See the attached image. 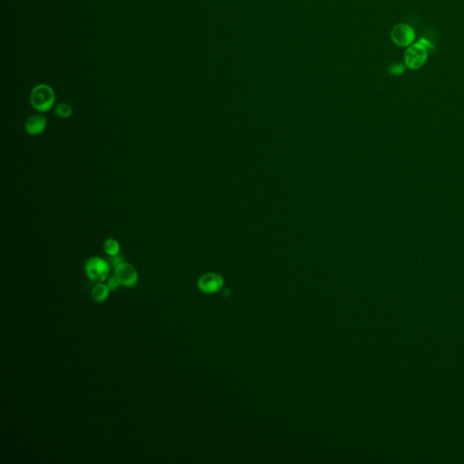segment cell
I'll use <instances>...</instances> for the list:
<instances>
[{
  "label": "cell",
  "mask_w": 464,
  "mask_h": 464,
  "mask_svg": "<svg viewBox=\"0 0 464 464\" xmlns=\"http://www.w3.org/2000/svg\"><path fill=\"white\" fill-rule=\"evenodd\" d=\"M30 104L39 113H47L53 108L55 95L53 88L46 84H38L30 92Z\"/></svg>",
  "instance_id": "obj_1"
},
{
  "label": "cell",
  "mask_w": 464,
  "mask_h": 464,
  "mask_svg": "<svg viewBox=\"0 0 464 464\" xmlns=\"http://www.w3.org/2000/svg\"><path fill=\"white\" fill-rule=\"evenodd\" d=\"M84 268L88 277L97 283L104 282L110 272L108 262L99 257H92L88 259Z\"/></svg>",
  "instance_id": "obj_2"
},
{
  "label": "cell",
  "mask_w": 464,
  "mask_h": 464,
  "mask_svg": "<svg viewBox=\"0 0 464 464\" xmlns=\"http://www.w3.org/2000/svg\"><path fill=\"white\" fill-rule=\"evenodd\" d=\"M428 59V49L422 42L411 45L405 54L406 67L416 70L424 66Z\"/></svg>",
  "instance_id": "obj_3"
},
{
  "label": "cell",
  "mask_w": 464,
  "mask_h": 464,
  "mask_svg": "<svg viewBox=\"0 0 464 464\" xmlns=\"http://www.w3.org/2000/svg\"><path fill=\"white\" fill-rule=\"evenodd\" d=\"M391 38L396 46L406 47L413 45L415 39L414 28L406 23L397 24L393 26L391 32Z\"/></svg>",
  "instance_id": "obj_4"
},
{
  "label": "cell",
  "mask_w": 464,
  "mask_h": 464,
  "mask_svg": "<svg viewBox=\"0 0 464 464\" xmlns=\"http://www.w3.org/2000/svg\"><path fill=\"white\" fill-rule=\"evenodd\" d=\"M114 276L120 284L127 288L134 287L138 281V273L136 269L133 265L126 262H122L114 268Z\"/></svg>",
  "instance_id": "obj_5"
},
{
  "label": "cell",
  "mask_w": 464,
  "mask_h": 464,
  "mask_svg": "<svg viewBox=\"0 0 464 464\" xmlns=\"http://www.w3.org/2000/svg\"><path fill=\"white\" fill-rule=\"evenodd\" d=\"M199 289H201L202 292L215 293L219 291L222 289L223 286V280L222 276L215 273H208L201 276L198 282Z\"/></svg>",
  "instance_id": "obj_6"
},
{
  "label": "cell",
  "mask_w": 464,
  "mask_h": 464,
  "mask_svg": "<svg viewBox=\"0 0 464 464\" xmlns=\"http://www.w3.org/2000/svg\"><path fill=\"white\" fill-rule=\"evenodd\" d=\"M47 126V119L43 114H33L26 119L25 131L31 136H37L43 134Z\"/></svg>",
  "instance_id": "obj_7"
},
{
  "label": "cell",
  "mask_w": 464,
  "mask_h": 464,
  "mask_svg": "<svg viewBox=\"0 0 464 464\" xmlns=\"http://www.w3.org/2000/svg\"><path fill=\"white\" fill-rule=\"evenodd\" d=\"M109 291H110V290H109L107 285L99 283V284H97V286L92 289V299H94L95 301L98 302V303L104 302L105 299L107 298V297H108Z\"/></svg>",
  "instance_id": "obj_8"
},
{
  "label": "cell",
  "mask_w": 464,
  "mask_h": 464,
  "mask_svg": "<svg viewBox=\"0 0 464 464\" xmlns=\"http://www.w3.org/2000/svg\"><path fill=\"white\" fill-rule=\"evenodd\" d=\"M104 250L108 256H115L120 252V244L114 238H107L104 243Z\"/></svg>",
  "instance_id": "obj_9"
},
{
  "label": "cell",
  "mask_w": 464,
  "mask_h": 464,
  "mask_svg": "<svg viewBox=\"0 0 464 464\" xmlns=\"http://www.w3.org/2000/svg\"><path fill=\"white\" fill-rule=\"evenodd\" d=\"M54 112L58 117L67 119L71 116L73 109H72L71 105H68L67 103H61L58 105H56Z\"/></svg>",
  "instance_id": "obj_10"
},
{
  "label": "cell",
  "mask_w": 464,
  "mask_h": 464,
  "mask_svg": "<svg viewBox=\"0 0 464 464\" xmlns=\"http://www.w3.org/2000/svg\"><path fill=\"white\" fill-rule=\"evenodd\" d=\"M388 71L393 76H400L401 74H404V72L406 71V66L404 64L395 62V63L390 65Z\"/></svg>",
  "instance_id": "obj_11"
},
{
  "label": "cell",
  "mask_w": 464,
  "mask_h": 464,
  "mask_svg": "<svg viewBox=\"0 0 464 464\" xmlns=\"http://www.w3.org/2000/svg\"><path fill=\"white\" fill-rule=\"evenodd\" d=\"M122 262H125L123 261V257L120 255V254L115 256H109L108 263L111 264V266H113L114 268H116L118 265H120Z\"/></svg>",
  "instance_id": "obj_12"
},
{
  "label": "cell",
  "mask_w": 464,
  "mask_h": 464,
  "mask_svg": "<svg viewBox=\"0 0 464 464\" xmlns=\"http://www.w3.org/2000/svg\"><path fill=\"white\" fill-rule=\"evenodd\" d=\"M120 283L119 281H117V279L115 277V276H111L109 279L108 283H107V287H108L109 290L110 291H113L115 289H117L120 286Z\"/></svg>",
  "instance_id": "obj_13"
}]
</instances>
